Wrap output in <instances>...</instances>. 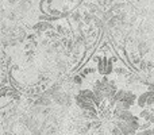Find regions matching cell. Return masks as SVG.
<instances>
[{
  "instance_id": "cell-3",
  "label": "cell",
  "mask_w": 154,
  "mask_h": 135,
  "mask_svg": "<svg viewBox=\"0 0 154 135\" xmlns=\"http://www.w3.org/2000/svg\"><path fill=\"white\" fill-rule=\"evenodd\" d=\"M35 104H37V106L48 107V106H50V104H51V100L49 99L48 95H43V96H41L39 99H37V100H35Z\"/></svg>"
},
{
  "instance_id": "cell-4",
  "label": "cell",
  "mask_w": 154,
  "mask_h": 135,
  "mask_svg": "<svg viewBox=\"0 0 154 135\" xmlns=\"http://www.w3.org/2000/svg\"><path fill=\"white\" fill-rule=\"evenodd\" d=\"M118 118H119V120H123V122H128V120H131L134 118V115L131 114L128 109H125V111H122L119 115H118Z\"/></svg>"
},
{
  "instance_id": "cell-9",
  "label": "cell",
  "mask_w": 154,
  "mask_h": 135,
  "mask_svg": "<svg viewBox=\"0 0 154 135\" xmlns=\"http://www.w3.org/2000/svg\"><path fill=\"white\" fill-rule=\"evenodd\" d=\"M72 19H73L75 22H80V19H82V18H81V15H80L79 11H76V12L72 14Z\"/></svg>"
},
{
  "instance_id": "cell-1",
  "label": "cell",
  "mask_w": 154,
  "mask_h": 135,
  "mask_svg": "<svg viewBox=\"0 0 154 135\" xmlns=\"http://www.w3.org/2000/svg\"><path fill=\"white\" fill-rule=\"evenodd\" d=\"M116 127L120 128V131L123 133V135H134L137 133L135 130H133V128L128 126L127 122H123V120H119V122L116 123Z\"/></svg>"
},
{
  "instance_id": "cell-13",
  "label": "cell",
  "mask_w": 154,
  "mask_h": 135,
  "mask_svg": "<svg viewBox=\"0 0 154 135\" xmlns=\"http://www.w3.org/2000/svg\"><path fill=\"white\" fill-rule=\"evenodd\" d=\"M10 3H15V2H18V0H8Z\"/></svg>"
},
{
  "instance_id": "cell-10",
  "label": "cell",
  "mask_w": 154,
  "mask_h": 135,
  "mask_svg": "<svg viewBox=\"0 0 154 135\" xmlns=\"http://www.w3.org/2000/svg\"><path fill=\"white\" fill-rule=\"evenodd\" d=\"M111 135H123V133L120 131L119 127H114L112 128V131H111Z\"/></svg>"
},
{
  "instance_id": "cell-12",
  "label": "cell",
  "mask_w": 154,
  "mask_h": 135,
  "mask_svg": "<svg viewBox=\"0 0 154 135\" xmlns=\"http://www.w3.org/2000/svg\"><path fill=\"white\" fill-rule=\"evenodd\" d=\"M73 81H75V84H77V85H79V84H81V78H80L79 76L75 77V78H73Z\"/></svg>"
},
{
  "instance_id": "cell-11",
  "label": "cell",
  "mask_w": 154,
  "mask_h": 135,
  "mask_svg": "<svg viewBox=\"0 0 154 135\" xmlns=\"http://www.w3.org/2000/svg\"><path fill=\"white\" fill-rule=\"evenodd\" d=\"M88 10H89L91 12H97V5L91 3V4H88Z\"/></svg>"
},
{
  "instance_id": "cell-5",
  "label": "cell",
  "mask_w": 154,
  "mask_h": 135,
  "mask_svg": "<svg viewBox=\"0 0 154 135\" xmlns=\"http://www.w3.org/2000/svg\"><path fill=\"white\" fill-rule=\"evenodd\" d=\"M147 96H149V92L142 93V95L139 96L138 99H137V104H138L139 107H145V106H147Z\"/></svg>"
},
{
  "instance_id": "cell-8",
  "label": "cell",
  "mask_w": 154,
  "mask_h": 135,
  "mask_svg": "<svg viewBox=\"0 0 154 135\" xmlns=\"http://www.w3.org/2000/svg\"><path fill=\"white\" fill-rule=\"evenodd\" d=\"M82 20H84L85 23H91L92 20H95V18H93L89 12H84L82 14Z\"/></svg>"
},
{
  "instance_id": "cell-7",
  "label": "cell",
  "mask_w": 154,
  "mask_h": 135,
  "mask_svg": "<svg viewBox=\"0 0 154 135\" xmlns=\"http://www.w3.org/2000/svg\"><path fill=\"white\" fill-rule=\"evenodd\" d=\"M152 116V109H142L141 111V114H139V118H142V119H145L147 122V120H149V118Z\"/></svg>"
},
{
  "instance_id": "cell-14",
  "label": "cell",
  "mask_w": 154,
  "mask_h": 135,
  "mask_svg": "<svg viewBox=\"0 0 154 135\" xmlns=\"http://www.w3.org/2000/svg\"><path fill=\"white\" fill-rule=\"evenodd\" d=\"M152 130H153V133H154V127H153V128H152Z\"/></svg>"
},
{
  "instance_id": "cell-2",
  "label": "cell",
  "mask_w": 154,
  "mask_h": 135,
  "mask_svg": "<svg viewBox=\"0 0 154 135\" xmlns=\"http://www.w3.org/2000/svg\"><path fill=\"white\" fill-rule=\"evenodd\" d=\"M32 29L38 32H48V31H50V30H53V26H51L49 22H39V23H37Z\"/></svg>"
},
{
  "instance_id": "cell-6",
  "label": "cell",
  "mask_w": 154,
  "mask_h": 135,
  "mask_svg": "<svg viewBox=\"0 0 154 135\" xmlns=\"http://www.w3.org/2000/svg\"><path fill=\"white\" fill-rule=\"evenodd\" d=\"M138 51L141 56H143V54H146L147 51H149V46H147L143 41H141V42L138 43Z\"/></svg>"
}]
</instances>
